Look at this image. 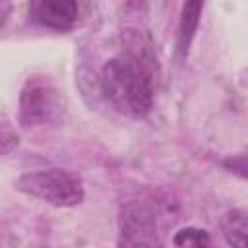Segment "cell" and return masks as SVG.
<instances>
[{
	"mask_svg": "<svg viewBox=\"0 0 248 248\" xmlns=\"http://www.w3.org/2000/svg\"><path fill=\"white\" fill-rule=\"evenodd\" d=\"M202 8L203 6L200 2H188L182 6V16H180V23H178V39H176V48H178L180 56H186V52L190 48V43L198 29Z\"/></svg>",
	"mask_w": 248,
	"mask_h": 248,
	"instance_id": "6",
	"label": "cell"
},
{
	"mask_svg": "<svg viewBox=\"0 0 248 248\" xmlns=\"http://www.w3.org/2000/svg\"><path fill=\"white\" fill-rule=\"evenodd\" d=\"M221 231L231 248H246V211L231 209L221 219Z\"/></svg>",
	"mask_w": 248,
	"mask_h": 248,
	"instance_id": "7",
	"label": "cell"
},
{
	"mask_svg": "<svg viewBox=\"0 0 248 248\" xmlns=\"http://www.w3.org/2000/svg\"><path fill=\"white\" fill-rule=\"evenodd\" d=\"M16 188L56 207H74L85 198L81 178L66 169H43L25 172L17 178Z\"/></svg>",
	"mask_w": 248,
	"mask_h": 248,
	"instance_id": "2",
	"label": "cell"
},
{
	"mask_svg": "<svg viewBox=\"0 0 248 248\" xmlns=\"http://www.w3.org/2000/svg\"><path fill=\"white\" fill-rule=\"evenodd\" d=\"M29 16L41 27L70 31L79 23L81 4L74 0H39L29 6Z\"/></svg>",
	"mask_w": 248,
	"mask_h": 248,
	"instance_id": "5",
	"label": "cell"
},
{
	"mask_svg": "<svg viewBox=\"0 0 248 248\" xmlns=\"http://www.w3.org/2000/svg\"><path fill=\"white\" fill-rule=\"evenodd\" d=\"M159 215L153 205L130 202L118 215V248H161Z\"/></svg>",
	"mask_w": 248,
	"mask_h": 248,
	"instance_id": "3",
	"label": "cell"
},
{
	"mask_svg": "<svg viewBox=\"0 0 248 248\" xmlns=\"http://www.w3.org/2000/svg\"><path fill=\"white\" fill-rule=\"evenodd\" d=\"M17 141H19V136L16 134V130L10 128L8 124H0V155H6L12 149H16Z\"/></svg>",
	"mask_w": 248,
	"mask_h": 248,
	"instance_id": "9",
	"label": "cell"
},
{
	"mask_svg": "<svg viewBox=\"0 0 248 248\" xmlns=\"http://www.w3.org/2000/svg\"><path fill=\"white\" fill-rule=\"evenodd\" d=\"M172 242H174V248H211L209 232L203 229H196V227L180 229L174 234Z\"/></svg>",
	"mask_w": 248,
	"mask_h": 248,
	"instance_id": "8",
	"label": "cell"
},
{
	"mask_svg": "<svg viewBox=\"0 0 248 248\" xmlns=\"http://www.w3.org/2000/svg\"><path fill=\"white\" fill-rule=\"evenodd\" d=\"M155 58L138 33L128 35L126 46L101 68L99 89L105 101L128 118H145L153 108Z\"/></svg>",
	"mask_w": 248,
	"mask_h": 248,
	"instance_id": "1",
	"label": "cell"
},
{
	"mask_svg": "<svg viewBox=\"0 0 248 248\" xmlns=\"http://www.w3.org/2000/svg\"><path fill=\"white\" fill-rule=\"evenodd\" d=\"M62 110V97L52 81L45 78H29L19 93V124L25 128L43 126Z\"/></svg>",
	"mask_w": 248,
	"mask_h": 248,
	"instance_id": "4",
	"label": "cell"
}]
</instances>
